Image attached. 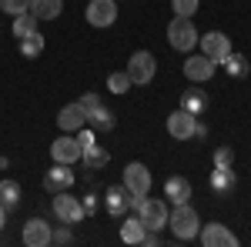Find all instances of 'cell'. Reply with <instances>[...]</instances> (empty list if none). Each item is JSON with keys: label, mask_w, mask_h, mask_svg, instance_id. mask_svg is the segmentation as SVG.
<instances>
[{"label": "cell", "mask_w": 251, "mask_h": 247, "mask_svg": "<svg viewBox=\"0 0 251 247\" xmlns=\"http://www.w3.org/2000/svg\"><path fill=\"white\" fill-rule=\"evenodd\" d=\"M168 224H171L177 241H194L198 230H201V217L191 204H174V210L168 214Z\"/></svg>", "instance_id": "cell-1"}, {"label": "cell", "mask_w": 251, "mask_h": 247, "mask_svg": "<svg viewBox=\"0 0 251 247\" xmlns=\"http://www.w3.org/2000/svg\"><path fill=\"white\" fill-rule=\"evenodd\" d=\"M168 40H171V47H174V50L188 54V50H194V47H198L201 34L194 30L191 17H174L171 23H168Z\"/></svg>", "instance_id": "cell-2"}, {"label": "cell", "mask_w": 251, "mask_h": 247, "mask_svg": "<svg viewBox=\"0 0 251 247\" xmlns=\"http://www.w3.org/2000/svg\"><path fill=\"white\" fill-rule=\"evenodd\" d=\"M154 70H157V60L154 54H148V50H134L131 60H127V77H131V84H151L154 80Z\"/></svg>", "instance_id": "cell-3"}, {"label": "cell", "mask_w": 251, "mask_h": 247, "mask_svg": "<svg viewBox=\"0 0 251 247\" xmlns=\"http://www.w3.org/2000/svg\"><path fill=\"white\" fill-rule=\"evenodd\" d=\"M124 187H127L131 197H148V190H151V171L141 160H131L124 167Z\"/></svg>", "instance_id": "cell-4"}, {"label": "cell", "mask_w": 251, "mask_h": 247, "mask_svg": "<svg viewBox=\"0 0 251 247\" xmlns=\"http://www.w3.org/2000/svg\"><path fill=\"white\" fill-rule=\"evenodd\" d=\"M54 217L60 224H80L84 221V204L77 197H71L67 190H60V194H54Z\"/></svg>", "instance_id": "cell-5"}, {"label": "cell", "mask_w": 251, "mask_h": 247, "mask_svg": "<svg viewBox=\"0 0 251 247\" xmlns=\"http://www.w3.org/2000/svg\"><path fill=\"white\" fill-rule=\"evenodd\" d=\"M137 217H141V224H144L148 230L168 227V204H164V201H148V197H144V204L137 207Z\"/></svg>", "instance_id": "cell-6"}, {"label": "cell", "mask_w": 251, "mask_h": 247, "mask_svg": "<svg viewBox=\"0 0 251 247\" xmlns=\"http://www.w3.org/2000/svg\"><path fill=\"white\" fill-rule=\"evenodd\" d=\"M198 44H201L204 57H211L214 64H221V60L231 54V40H228V34H221V30H211V34H204V37L198 40Z\"/></svg>", "instance_id": "cell-7"}, {"label": "cell", "mask_w": 251, "mask_h": 247, "mask_svg": "<svg viewBox=\"0 0 251 247\" xmlns=\"http://www.w3.org/2000/svg\"><path fill=\"white\" fill-rule=\"evenodd\" d=\"M194 127H198V117L188 114L184 107H177L171 117H168V134L174 140H191L194 137Z\"/></svg>", "instance_id": "cell-8"}, {"label": "cell", "mask_w": 251, "mask_h": 247, "mask_svg": "<svg viewBox=\"0 0 251 247\" xmlns=\"http://www.w3.org/2000/svg\"><path fill=\"white\" fill-rule=\"evenodd\" d=\"M117 20V0H91L87 3V23L91 27H111Z\"/></svg>", "instance_id": "cell-9"}, {"label": "cell", "mask_w": 251, "mask_h": 247, "mask_svg": "<svg viewBox=\"0 0 251 247\" xmlns=\"http://www.w3.org/2000/svg\"><path fill=\"white\" fill-rule=\"evenodd\" d=\"M74 187V171L71 164H54L50 171L44 174V190L47 194H60V190H71Z\"/></svg>", "instance_id": "cell-10"}, {"label": "cell", "mask_w": 251, "mask_h": 247, "mask_svg": "<svg viewBox=\"0 0 251 247\" xmlns=\"http://www.w3.org/2000/svg\"><path fill=\"white\" fill-rule=\"evenodd\" d=\"M198 237H201L204 247H238V237L225 224H204V227L198 230Z\"/></svg>", "instance_id": "cell-11"}, {"label": "cell", "mask_w": 251, "mask_h": 247, "mask_svg": "<svg viewBox=\"0 0 251 247\" xmlns=\"http://www.w3.org/2000/svg\"><path fill=\"white\" fill-rule=\"evenodd\" d=\"M214 64L211 57H204V54H194V57L184 60V77L188 80H194V84H204V80H211L214 77Z\"/></svg>", "instance_id": "cell-12"}, {"label": "cell", "mask_w": 251, "mask_h": 247, "mask_svg": "<svg viewBox=\"0 0 251 247\" xmlns=\"http://www.w3.org/2000/svg\"><path fill=\"white\" fill-rule=\"evenodd\" d=\"M80 147L77 144V137H57L54 144H50V157H54V164H74V160H80Z\"/></svg>", "instance_id": "cell-13"}, {"label": "cell", "mask_w": 251, "mask_h": 247, "mask_svg": "<svg viewBox=\"0 0 251 247\" xmlns=\"http://www.w3.org/2000/svg\"><path fill=\"white\" fill-rule=\"evenodd\" d=\"M104 207H107L111 217H124V214L131 210V194H127V187H124V184L107 187V194H104Z\"/></svg>", "instance_id": "cell-14"}, {"label": "cell", "mask_w": 251, "mask_h": 247, "mask_svg": "<svg viewBox=\"0 0 251 247\" xmlns=\"http://www.w3.org/2000/svg\"><path fill=\"white\" fill-rule=\"evenodd\" d=\"M50 237H54V230H50L47 221H40V217H34V221L24 224V244L27 247H47Z\"/></svg>", "instance_id": "cell-15"}, {"label": "cell", "mask_w": 251, "mask_h": 247, "mask_svg": "<svg viewBox=\"0 0 251 247\" xmlns=\"http://www.w3.org/2000/svg\"><path fill=\"white\" fill-rule=\"evenodd\" d=\"M234 187H238V174H234V167H214V171H211L214 197H228Z\"/></svg>", "instance_id": "cell-16"}, {"label": "cell", "mask_w": 251, "mask_h": 247, "mask_svg": "<svg viewBox=\"0 0 251 247\" xmlns=\"http://www.w3.org/2000/svg\"><path fill=\"white\" fill-rule=\"evenodd\" d=\"M164 197H168L171 204H188V197H191V180L181 177V174L168 177V180H164Z\"/></svg>", "instance_id": "cell-17"}, {"label": "cell", "mask_w": 251, "mask_h": 247, "mask_svg": "<svg viewBox=\"0 0 251 247\" xmlns=\"http://www.w3.org/2000/svg\"><path fill=\"white\" fill-rule=\"evenodd\" d=\"M84 124H87V114H84V107H80V104H67V107L57 114V127H60V131H67V134L80 131Z\"/></svg>", "instance_id": "cell-18"}, {"label": "cell", "mask_w": 251, "mask_h": 247, "mask_svg": "<svg viewBox=\"0 0 251 247\" xmlns=\"http://www.w3.org/2000/svg\"><path fill=\"white\" fill-rule=\"evenodd\" d=\"M208 104H211V97H208V90H201V87H191V90H184L181 94V107L188 111V114L201 117L204 111H208Z\"/></svg>", "instance_id": "cell-19"}, {"label": "cell", "mask_w": 251, "mask_h": 247, "mask_svg": "<svg viewBox=\"0 0 251 247\" xmlns=\"http://www.w3.org/2000/svg\"><path fill=\"white\" fill-rule=\"evenodd\" d=\"M80 160H84V167H87V171H100V167H107L111 154H107V151H104V147L94 140V144H87V147L80 151Z\"/></svg>", "instance_id": "cell-20"}, {"label": "cell", "mask_w": 251, "mask_h": 247, "mask_svg": "<svg viewBox=\"0 0 251 247\" xmlns=\"http://www.w3.org/2000/svg\"><path fill=\"white\" fill-rule=\"evenodd\" d=\"M144 234H148V227L141 224V217H124V224H121V241L124 244H141L144 241Z\"/></svg>", "instance_id": "cell-21"}, {"label": "cell", "mask_w": 251, "mask_h": 247, "mask_svg": "<svg viewBox=\"0 0 251 247\" xmlns=\"http://www.w3.org/2000/svg\"><path fill=\"white\" fill-rule=\"evenodd\" d=\"M64 10V0H30V14L37 20H54Z\"/></svg>", "instance_id": "cell-22"}, {"label": "cell", "mask_w": 251, "mask_h": 247, "mask_svg": "<svg viewBox=\"0 0 251 247\" xmlns=\"http://www.w3.org/2000/svg\"><path fill=\"white\" fill-rule=\"evenodd\" d=\"M87 124L94 127V131H114V124H117V117L104 107V104H97L94 111H87Z\"/></svg>", "instance_id": "cell-23"}, {"label": "cell", "mask_w": 251, "mask_h": 247, "mask_svg": "<svg viewBox=\"0 0 251 247\" xmlns=\"http://www.w3.org/2000/svg\"><path fill=\"white\" fill-rule=\"evenodd\" d=\"M37 23L40 20L34 17V14H30V10H24V14H17V17H14V37H30V34H37Z\"/></svg>", "instance_id": "cell-24"}, {"label": "cell", "mask_w": 251, "mask_h": 247, "mask_svg": "<svg viewBox=\"0 0 251 247\" xmlns=\"http://www.w3.org/2000/svg\"><path fill=\"white\" fill-rule=\"evenodd\" d=\"M221 67H225L231 77H248V70H251L248 57H245V54H234V50H231L225 60H221Z\"/></svg>", "instance_id": "cell-25"}, {"label": "cell", "mask_w": 251, "mask_h": 247, "mask_svg": "<svg viewBox=\"0 0 251 247\" xmlns=\"http://www.w3.org/2000/svg\"><path fill=\"white\" fill-rule=\"evenodd\" d=\"M0 204L7 210H14L20 204V184L17 180H0Z\"/></svg>", "instance_id": "cell-26"}, {"label": "cell", "mask_w": 251, "mask_h": 247, "mask_svg": "<svg viewBox=\"0 0 251 247\" xmlns=\"http://www.w3.org/2000/svg\"><path fill=\"white\" fill-rule=\"evenodd\" d=\"M20 54L30 60V57H40L44 54V34H30V37H20Z\"/></svg>", "instance_id": "cell-27"}, {"label": "cell", "mask_w": 251, "mask_h": 247, "mask_svg": "<svg viewBox=\"0 0 251 247\" xmlns=\"http://www.w3.org/2000/svg\"><path fill=\"white\" fill-rule=\"evenodd\" d=\"M134 84H131V77H127V70H114V74H107V90L111 94H127Z\"/></svg>", "instance_id": "cell-28"}, {"label": "cell", "mask_w": 251, "mask_h": 247, "mask_svg": "<svg viewBox=\"0 0 251 247\" xmlns=\"http://www.w3.org/2000/svg\"><path fill=\"white\" fill-rule=\"evenodd\" d=\"M198 3H201V0H171L177 17H194V14H198Z\"/></svg>", "instance_id": "cell-29"}, {"label": "cell", "mask_w": 251, "mask_h": 247, "mask_svg": "<svg viewBox=\"0 0 251 247\" xmlns=\"http://www.w3.org/2000/svg\"><path fill=\"white\" fill-rule=\"evenodd\" d=\"M0 10L10 14V17H17L24 10H30V0H0Z\"/></svg>", "instance_id": "cell-30"}, {"label": "cell", "mask_w": 251, "mask_h": 247, "mask_svg": "<svg viewBox=\"0 0 251 247\" xmlns=\"http://www.w3.org/2000/svg\"><path fill=\"white\" fill-rule=\"evenodd\" d=\"M214 167H234V151L231 147H214Z\"/></svg>", "instance_id": "cell-31"}, {"label": "cell", "mask_w": 251, "mask_h": 247, "mask_svg": "<svg viewBox=\"0 0 251 247\" xmlns=\"http://www.w3.org/2000/svg\"><path fill=\"white\" fill-rule=\"evenodd\" d=\"M50 244H74V234H71V224H67V227H60V230H54Z\"/></svg>", "instance_id": "cell-32"}, {"label": "cell", "mask_w": 251, "mask_h": 247, "mask_svg": "<svg viewBox=\"0 0 251 247\" xmlns=\"http://www.w3.org/2000/svg\"><path fill=\"white\" fill-rule=\"evenodd\" d=\"M77 104H80V107H84V114H87V111H94L97 104H100V97H97V94H84V97H80V100H77Z\"/></svg>", "instance_id": "cell-33"}, {"label": "cell", "mask_w": 251, "mask_h": 247, "mask_svg": "<svg viewBox=\"0 0 251 247\" xmlns=\"http://www.w3.org/2000/svg\"><path fill=\"white\" fill-rule=\"evenodd\" d=\"M77 144H80V147L94 144V131H84V127H80V131H77Z\"/></svg>", "instance_id": "cell-34"}, {"label": "cell", "mask_w": 251, "mask_h": 247, "mask_svg": "<svg viewBox=\"0 0 251 247\" xmlns=\"http://www.w3.org/2000/svg\"><path fill=\"white\" fill-rule=\"evenodd\" d=\"M97 210V194H87V201H84V214H94Z\"/></svg>", "instance_id": "cell-35"}, {"label": "cell", "mask_w": 251, "mask_h": 247, "mask_svg": "<svg viewBox=\"0 0 251 247\" xmlns=\"http://www.w3.org/2000/svg\"><path fill=\"white\" fill-rule=\"evenodd\" d=\"M194 137H201V140H204V137H208V127H204V124H201V120H198V127H194Z\"/></svg>", "instance_id": "cell-36"}, {"label": "cell", "mask_w": 251, "mask_h": 247, "mask_svg": "<svg viewBox=\"0 0 251 247\" xmlns=\"http://www.w3.org/2000/svg\"><path fill=\"white\" fill-rule=\"evenodd\" d=\"M3 224H7V207L0 204V230H3Z\"/></svg>", "instance_id": "cell-37"}, {"label": "cell", "mask_w": 251, "mask_h": 247, "mask_svg": "<svg viewBox=\"0 0 251 247\" xmlns=\"http://www.w3.org/2000/svg\"><path fill=\"white\" fill-rule=\"evenodd\" d=\"M7 164H10V160H7V157H0V171H3V167H7Z\"/></svg>", "instance_id": "cell-38"}]
</instances>
